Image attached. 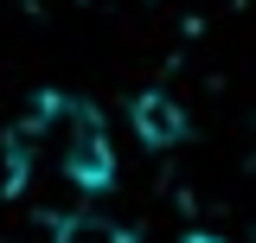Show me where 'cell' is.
Instances as JSON below:
<instances>
[{"label": "cell", "instance_id": "cell-1", "mask_svg": "<svg viewBox=\"0 0 256 243\" xmlns=\"http://www.w3.org/2000/svg\"><path fill=\"white\" fill-rule=\"evenodd\" d=\"M109 134H102V116L70 102V96H52L26 128H13V173L32 180V173H64V180L84 186H109Z\"/></svg>", "mask_w": 256, "mask_h": 243}, {"label": "cell", "instance_id": "cell-2", "mask_svg": "<svg viewBox=\"0 0 256 243\" xmlns=\"http://www.w3.org/2000/svg\"><path fill=\"white\" fill-rule=\"evenodd\" d=\"M134 122H141V141H160V148L180 134V109H173L166 96H141V102H134Z\"/></svg>", "mask_w": 256, "mask_h": 243}, {"label": "cell", "instance_id": "cell-3", "mask_svg": "<svg viewBox=\"0 0 256 243\" xmlns=\"http://www.w3.org/2000/svg\"><path fill=\"white\" fill-rule=\"evenodd\" d=\"M52 243H128V230L116 224H102V218H77V224H64Z\"/></svg>", "mask_w": 256, "mask_h": 243}]
</instances>
